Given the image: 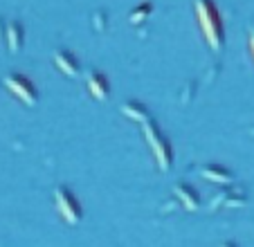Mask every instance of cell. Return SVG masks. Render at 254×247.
Instances as JSON below:
<instances>
[{"instance_id": "6da1fadb", "label": "cell", "mask_w": 254, "mask_h": 247, "mask_svg": "<svg viewBox=\"0 0 254 247\" xmlns=\"http://www.w3.org/2000/svg\"><path fill=\"white\" fill-rule=\"evenodd\" d=\"M196 16L209 48L214 52H221L225 45V32H223L221 11L216 9L214 0H196Z\"/></svg>"}, {"instance_id": "7a4b0ae2", "label": "cell", "mask_w": 254, "mask_h": 247, "mask_svg": "<svg viewBox=\"0 0 254 247\" xmlns=\"http://www.w3.org/2000/svg\"><path fill=\"white\" fill-rule=\"evenodd\" d=\"M142 133H144V137L149 139L158 167L162 169V171H169V169H171V162H173V148H171V144H169V139L160 133L158 124H155L153 119L142 122Z\"/></svg>"}, {"instance_id": "3957f363", "label": "cell", "mask_w": 254, "mask_h": 247, "mask_svg": "<svg viewBox=\"0 0 254 247\" xmlns=\"http://www.w3.org/2000/svg\"><path fill=\"white\" fill-rule=\"evenodd\" d=\"M54 204H57L59 214H61L70 225H77L79 220H81V204L77 202V198H74L63 185L54 189Z\"/></svg>"}, {"instance_id": "277c9868", "label": "cell", "mask_w": 254, "mask_h": 247, "mask_svg": "<svg viewBox=\"0 0 254 247\" xmlns=\"http://www.w3.org/2000/svg\"><path fill=\"white\" fill-rule=\"evenodd\" d=\"M5 86L9 88V92H14V97H18L23 104H27V106L36 104V88H34V83L27 76L14 72V74L5 76Z\"/></svg>"}, {"instance_id": "5b68a950", "label": "cell", "mask_w": 254, "mask_h": 247, "mask_svg": "<svg viewBox=\"0 0 254 247\" xmlns=\"http://www.w3.org/2000/svg\"><path fill=\"white\" fill-rule=\"evenodd\" d=\"M86 83H88V90H90V95L95 97V99L104 101L106 97H108V88L111 86H108V79H106L104 72H99V70L88 72Z\"/></svg>"}, {"instance_id": "8992f818", "label": "cell", "mask_w": 254, "mask_h": 247, "mask_svg": "<svg viewBox=\"0 0 254 247\" xmlns=\"http://www.w3.org/2000/svg\"><path fill=\"white\" fill-rule=\"evenodd\" d=\"M52 57H54V65L65 76H79V61L74 59L72 52H67V50H57Z\"/></svg>"}, {"instance_id": "52a82bcc", "label": "cell", "mask_w": 254, "mask_h": 247, "mask_svg": "<svg viewBox=\"0 0 254 247\" xmlns=\"http://www.w3.org/2000/svg\"><path fill=\"white\" fill-rule=\"evenodd\" d=\"M173 193H176V198L180 200V202H183L189 211H196L198 207H200V200H198V193L193 191V186L185 185V182H180V185L173 186Z\"/></svg>"}, {"instance_id": "ba28073f", "label": "cell", "mask_w": 254, "mask_h": 247, "mask_svg": "<svg viewBox=\"0 0 254 247\" xmlns=\"http://www.w3.org/2000/svg\"><path fill=\"white\" fill-rule=\"evenodd\" d=\"M5 41L11 52H18L23 48V25L18 20H9L5 25Z\"/></svg>"}, {"instance_id": "9c48e42d", "label": "cell", "mask_w": 254, "mask_h": 247, "mask_svg": "<svg viewBox=\"0 0 254 247\" xmlns=\"http://www.w3.org/2000/svg\"><path fill=\"white\" fill-rule=\"evenodd\" d=\"M200 173H202V178L209 182H218V185H230L232 182V171L221 167V164H209V167H205Z\"/></svg>"}, {"instance_id": "30bf717a", "label": "cell", "mask_w": 254, "mask_h": 247, "mask_svg": "<svg viewBox=\"0 0 254 247\" xmlns=\"http://www.w3.org/2000/svg\"><path fill=\"white\" fill-rule=\"evenodd\" d=\"M122 113L126 115V117H130V119H135V122H146V119H151L149 117V110H146V106H142L139 101H128V104H124L122 106Z\"/></svg>"}, {"instance_id": "8fae6325", "label": "cell", "mask_w": 254, "mask_h": 247, "mask_svg": "<svg viewBox=\"0 0 254 247\" xmlns=\"http://www.w3.org/2000/svg\"><path fill=\"white\" fill-rule=\"evenodd\" d=\"M149 14H151V2H144V5H139L137 9H135L133 14H130V23H133V25L142 23V20L146 18Z\"/></svg>"}, {"instance_id": "7c38bea8", "label": "cell", "mask_w": 254, "mask_h": 247, "mask_svg": "<svg viewBox=\"0 0 254 247\" xmlns=\"http://www.w3.org/2000/svg\"><path fill=\"white\" fill-rule=\"evenodd\" d=\"M104 11H97L95 14V25H97V29H104Z\"/></svg>"}, {"instance_id": "4fadbf2b", "label": "cell", "mask_w": 254, "mask_h": 247, "mask_svg": "<svg viewBox=\"0 0 254 247\" xmlns=\"http://www.w3.org/2000/svg\"><path fill=\"white\" fill-rule=\"evenodd\" d=\"M250 52H252V57H254V25L250 27Z\"/></svg>"}, {"instance_id": "5bb4252c", "label": "cell", "mask_w": 254, "mask_h": 247, "mask_svg": "<svg viewBox=\"0 0 254 247\" xmlns=\"http://www.w3.org/2000/svg\"><path fill=\"white\" fill-rule=\"evenodd\" d=\"M223 247H236V245H232V243H227V245H223Z\"/></svg>"}]
</instances>
